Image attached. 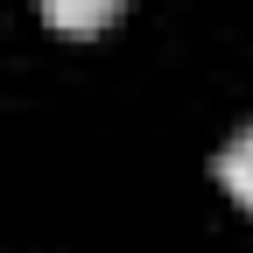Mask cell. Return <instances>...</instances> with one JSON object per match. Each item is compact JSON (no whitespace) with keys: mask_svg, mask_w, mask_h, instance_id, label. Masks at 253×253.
<instances>
[{"mask_svg":"<svg viewBox=\"0 0 253 253\" xmlns=\"http://www.w3.org/2000/svg\"><path fill=\"white\" fill-rule=\"evenodd\" d=\"M120 7H126V0H42V14L63 28V36H99Z\"/></svg>","mask_w":253,"mask_h":253,"instance_id":"cell-1","label":"cell"},{"mask_svg":"<svg viewBox=\"0 0 253 253\" xmlns=\"http://www.w3.org/2000/svg\"><path fill=\"white\" fill-rule=\"evenodd\" d=\"M218 183H225L232 197L253 211V126H239V134L218 148Z\"/></svg>","mask_w":253,"mask_h":253,"instance_id":"cell-2","label":"cell"}]
</instances>
